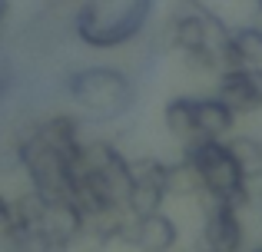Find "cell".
Segmentation results:
<instances>
[{"instance_id":"1","label":"cell","mask_w":262,"mask_h":252,"mask_svg":"<svg viewBox=\"0 0 262 252\" xmlns=\"http://www.w3.org/2000/svg\"><path fill=\"white\" fill-rule=\"evenodd\" d=\"M156 0H83L73 13V33L90 50L126 47L146 30Z\"/></svg>"},{"instance_id":"2","label":"cell","mask_w":262,"mask_h":252,"mask_svg":"<svg viewBox=\"0 0 262 252\" xmlns=\"http://www.w3.org/2000/svg\"><path fill=\"white\" fill-rule=\"evenodd\" d=\"M63 90L83 110V117L96 123H113L136 106V83L129 80V73L106 63L80 66V70L67 73Z\"/></svg>"},{"instance_id":"3","label":"cell","mask_w":262,"mask_h":252,"mask_svg":"<svg viewBox=\"0 0 262 252\" xmlns=\"http://www.w3.org/2000/svg\"><path fill=\"white\" fill-rule=\"evenodd\" d=\"M183 156L199 169L206 193L219 196V199H223L226 206H232L236 213L256 206L249 186H246V169L239 166V159L229 153V146H226L223 140H216V136H199V140H192V143L183 146Z\"/></svg>"},{"instance_id":"4","label":"cell","mask_w":262,"mask_h":252,"mask_svg":"<svg viewBox=\"0 0 262 252\" xmlns=\"http://www.w3.org/2000/svg\"><path fill=\"white\" fill-rule=\"evenodd\" d=\"M199 209H203V233H199V246H209L216 252H243V219L232 206H226L219 196L199 193Z\"/></svg>"},{"instance_id":"5","label":"cell","mask_w":262,"mask_h":252,"mask_svg":"<svg viewBox=\"0 0 262 252\" xmlns=\"http://www.w3.org/2000/svg\"><path fill=\"white\" fill-rule=\"evenodd\" d=\"M216 97L226 100L236 117L239 113L262 110V70H256V66H229V70H219Z\"/></svg>"},{"instance_id":"6","label":"cell","mask_w":262,"mask_h":252,"mask_svg":"<svg viewBox=\"0 0 262 252\" xmlns=\"http://www.w3.org/2000/svg\"><path fill=\"white\" fill-rule=\"evenodd\" d=\"M176 242H179V226L163 209L146 213V216H133V222H129L126 246L136 252H173Z\"/></svg>"},{"instance_id":"7","label":"cell","mask_w":262,"mask_h":252,"mask_svg":"<svg viewBox=\"0 0 262 252\" xmlns=\"http://www.w3.org/2000/svg\"><path fill=\"white\" fill-rule=\"evenodd\" d=\"M83 222H86V216H83V209H80L73 199H47L40 229H43L50 239L67 242V246H70V239L83 229Z\"/></svg>"},{"instance_id":"8","label":"cell","mask_w":262,"mask_h":252,"mask_svg":"<svg viewBox=\"0 0 262 252\" xmlns=\"http://www.w3.org/2000/svg\"><path fill=\"white\" fill-rule=\"evenodd\" d=\"M192 110H196L199 136H216V140H223V136L236 126V113H232L229 103L219 100L216 93H212V97H192Z\"/></svg>"},{"instance_id":"9","label":"cell","mask_w":262,"mask_h":252,"mask_svg":"<svg viewBox=\"0 0 262 252\" xmlns=\"http://www.w3.org/2000/svg\"><path fill=\"white\" fill-rule=\"evenodd\" d=\"M163 123H166L169 136L186 143L199 140V129H196V110H192V97H173L166 106H163Z\"/></svg>"},{"instance_id":"10","label":"cell","mask_w":262,"mask_h":252,"mask_svg":"<svg viewBox=\"0 0 262 252\" xmlns=\"http://www.w3.org/2000/svg\"><path fill=\"white\" fill-rule=\"evenodd\" d=\"M203 193V176L192 166L186 156H179L176 163L166 166V196H176V199H196Z\"/></svg>"},{"instance_id":"11","label":"cell","mask_w":262,"mask_h":252,"mask_svg":"<svg viewBox=\"0 0 262 252\" xmlns=\"http://www.w3.org/2000/svg\"><path fill=\"white\" fill-rule=\"evenodd\" d=\"M166 186H160V182H143V179H133V186H129L126 193V213L129 216H146V213H156V209H163V202H166Z\"/></svg>"},{"instance_id":"12","label":"cell","mask_w":262,"mask_h":252,"mask_svg":"<svg viewBox=\"0 0 262 252\" xmlns=\"http://www.w3.org/2000/svg\"><path fill=\"white\" fill-rule=\"evenodd\" d=\"M229 47L236 53L239 66H256L262 70V27H236L229 37Z\"/></svg>"},{"instance_id":"13","label":"cell","mask_w":262,"mask_h":252,"mask_svg":"<svg viewBox=\"0 0 262 252\" xmlns=\"http://www.w3.org/2000/svg\"><path fill=\"white\" fill-rule=\"evenodd\" d=\"M43 209H47V199L37 193V189L27 186L24 193H17L10 199V222L17 229H30V226H40L43 219Z\"/></svg>"},{"instance_id":"14","label":"cell","mask_w":262,"mask_h":252,"mask_svg":"<svg viewBox=\"0 0 262 252\" xmlns=\"http://www.w3.org/2000/svg\"><path fill=\"white\" fill-rule=\"evenodd\" d=\"M110 246H113V236L93 219H86L83 229L70 239V252H106Z\"/></svg>"},{"instance_id":"15","label":"cell","mask_w":262,"mask_h":252,"mask_svg":"<svg viewBox=\"0 0 262 252\" xmlns=\"http://www.w3.org/2000/svg\"><path fill=\"white\" fill-rule=\"evenodd\" d=\"M229 153L239 159V166L246 169V173H252V169H259V140L256 136H229Z\"/></svg>"},{"instance_id":"16","label":"cell","mask_w":262,"mask_h":252,"mask_svg":"<svg viewBox=\"0 0 262 252\" xmlns=\"http://www.w3.org/2000/svg\"><path fill=\"white\" fill-rule=\"evenodd\" d=\"M13 80H17V73H13V63L7 57H0V100L7 97V93L13 90Z\"/></svg>"},{"instance_id":"17","label":"cell","mask_w":262,"mask_h":252,"mask_svg":"<svg viewBox=\"0 0 262 252\" xmlns=\"http://www.w3.org/2000/svg\"><path fill=\"white\" fill-rule=\"evenodd\" d=\"M13 229V222H10V199H7L4 193H0V242H4V236Z\"/></svg>"},{"instance_id":"18","label":"cell","mask_w":262,"mask_h":252,"mask_svg":"<svg viewBox=\"0 0 262 252\" xmlns=\"http://www.w3.org/2000/svg\"><path fill=\"white\" fill-rule=\"evenodd\" d=\"M199 0H173V10H186V7H196Z\"/></svg>"},{"instance_id":"19","label":"cell","mask_w":262,"mask_h":252,"mask_svg":"<svg viewBox=\"0 0 262 252\" xmlns=\"http://www.w3.org/2000/svg\"><path fill=\"white\" fill-rule=\"evenodd\" d=\"M4 20H7V0H0V27H4Z\"/></svg>"},{"instance_id":"20","label":"cell","mask_w":262,"mask_h":252,"mask_svg":"<svg viewBox=\"0 0 262 252\" xmlns=\"http://www.w3.org/2000/svg\"><path fill=\"white\" fill-rule=\"evenodd\" d=\"M196 252H216V249H209V246H199Z\"/></svg>"},{"instance_id":"21","label":"cell","mask_w":262,"mask_h":252,"mask_svg":"<svg viewBox=\"0 0 262 252\" xmlns=\"http://www.w3.org/2000/svg\"><path fill=\"white\" fill-rule=\"evenodd\" d=\"M259 169H262V140H259Z\"/></svg>"},{"instance_id":"22","label":"cell","mask_w":262,"mask_h":252,"mask_svg":"<svg viewBox=\"0 0 262 252\" xmlns=\"http://www.w3.org/2000/svg\"><path fill=\"white\" fill-rule=\"evenodd\" d=\"M246 252H262V246H252V249H246Z\"/></svg>"},{"instance_id":"23","label":"cell","mask_w":262,"mask_h":252,"mask_svg":"<svg viewBox=\"0 0 262 252\" xmlns=\"http://www.w3.org/2000/svg\"><path fill=\"white\" fill-rule=\"evenodd\" d=\"M259 209H262V199H259Z\"/></svg>"},{"instance_id":"24","label":"cell","mask_w":262,"mask_h":252,"mask_svg":"<svg viewBox=\"0 0 262 252\" xmlns=\"http://www.w3.org/2000/svg\"><path fill=\"white\" fill-rule=\"evenodd\" d=\"M259 17H262V13H259Z\"/></svg>"}]
</instances>
